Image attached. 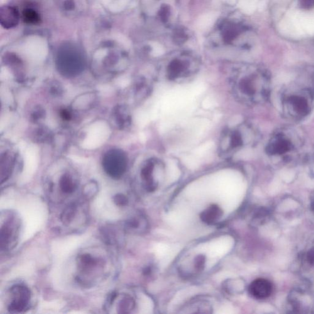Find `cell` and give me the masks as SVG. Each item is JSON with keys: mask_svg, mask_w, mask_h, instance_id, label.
<instances>
[{"mask_svg": "<svg viewBox=\"0 0 314 314\" xmlns=\"http://www.w3.org/2000/svg\"><path fill=\"white\" fill-rule=\"evenodd\" d=\"M300 8L304 10H311L314 8V0H298Z\"/></svg>", "mask_w": 314, "mask_h": 314, "instance_id": "d6986e66", "label": "cell"}, {"mask_svg": "<svg viewBox=\"0 0 314 314\" xmlns=\"http://www.w3.org/2000/svg\"><path fill=\"white\" fill-rule=\"evenodd\" d=\"M303 144L301 134L297 130L281 128L270 136L265 148L266 154L273 161L288 164L297 157Z\"/></svg>", "mask_w": 314, "mask_h": 314, "instance_id": "7a4b0ae2", "label": "cell"}, {"mask_svg": "<svg viewBox=\"0 0 314 314\" xmlns=\"http://www.w3.org/2000/svg\"><path fill=\"white\" fill-rule=\"evenodd\" d=\"M200 62L195 54L187 51L169 54L159 65L160 75L173 82H180L193 76L199 70Z\"/></svg>", "mask_w": 314, "mask_h": 314, "instance_id": "5b68a950", "label": "cell"}, {"mask_svg": "<svg viewBox=\"0 0 314 314\" xmlns=\"http://www.w3.org/2000/svg\"><path fill=\"white\" fill-rule=\"evenodd\" d=\"M75 212V209L74 206H70L66 209L65 211L61 215V221L65 224L70 223L71 221L74 217Z\"/></svg>", "mask_w": 314, "mask_h": 314, "instance_id": "2e32d148", "label": "cell"}, {"mask_svg": "<svg viewBox=\"0 0 314 314\" xmlns=\"http://www.w3.org/2000/svg\"><path fill=\"white\" fill-rule=\"evenodd\" d=\"M19 13L13 7L5 6L2 7L0 12V21L4 29L13 28L19 22Z\"/></svg>", "mask_w": 314, "mask_h": 314, "instance_id": "9c48e42d", "label": "cell"}, {"mask_svg": "<svg viewBox=\"0 0 314 314\" xmlns=\"http://www.w3.org/2000/svg\"><path fill=\"white\" fill-rule=\"evenodd\" d=\"M304 255L305 263L309 267L314 268V245L307 251Z\"/></svg>", "mask_w": 314, "mask_h": 314, "instance_id": "ac0fdd59", "label": "cell"}, {"mask_svg": "<svg viewBox=\"0 0 314 314\" xmlns=\"http://www.w3.org/2000/svg\"><path fill=\"white\" fill-rule=\"evenodd\" d=\"M134 302L132 299L130 298H125V299L121 300L119 304V310L121 311L120 313H128V311L134 308Z\"/></svg>", "mask_w": 314, "mask_h": 314, "instance_id": "5bb4252c", "label": "cell"}, {"mask_svg": "<svg viewBox=\"0 0 314 314\" xmlns=\"http://www.w3.org/2000/svg\"><path fill=\"white\" fill-rule=\"evenodd\" d=\"M222 210L219 206L212 205L206 209L201 215V219L204 222L208 224H214L222 217Z\"/></svg>", "mask_w": 314, "mask_h": 314, "instance_id": "30bf717a", "label": "cell"}, {"mask_svg": "<svg viewBox=\"0 0 314 314\" xmlns=\"http://www.w3.org/2000/svg\"><path fill=\"white\" fill-rule=\"evenodd\" d=\"M257 138V132L251 125H233L222 134L220 150L223 155L232 157L246 147L255 144Z\"/></svg>", "mask_w": 314, "mask_h": 314, "instance_id": "8992f818", "label": "cell"}, {"mask_svg": "<svg viewBox=\"0 0 314 314\" xmlns=\"http://www.w3.org/2000/svg\"><path fill=\"white\" fill-rule=\"evenodd\" d=\"M61 188L65 193L69 194L73 191L74 185L71 179L65 176L61 180Z\"/></svg>", "mask_w": 314, "mask_h": 314, "instance_id": "e0dca14e", "label": "cell"}, {"mask_svg": "<svg viewBox=\"0 0 314 314\" xmlns=\"http://www.w3.org/2000/svg\"><path fill=\"white\" fill-rule=\"evenodd\" d=\"M213 34V45L220 49L239 50L251 47V29L238 19L222 20Z\"/></svg>", "mask_w": 314, "mask_h": 314, "instance_id": "277c9868", "label": "cell"}, {"mask_svg": "<svg viewBox=\"0 0 314 314\" xmlns=\"http://www.w3.org/2000/svg\"><path fill=\"white\" fill-rule=\"evenodd\" d=\"M79 265L82 269H89L97 265V261L89 254H85L79 258Z\"/></svg>", "mask_w": 314, "mask_h": 314, "instance_id": "4fadbf2b", "label": "cell"}, {"mask_svg": "<svg viewBox=\"0 0 314 314\" xmlns=\"http://www.w3.org/2000/svg\"><path fill=\"white\" fill-rule=\"evenodd\" d=\"M273 290L271 282L267 279L259 278L252 282L249 286V291L254 299H265L269 298Z\"/></svg>", "mask_w": 314, "mask_h": 314, "instance_id": "ba28073f", "label": "cell"}, {"mask_svg": "<svg viewBox=\"0 0 314 314\" xmlns=\"http://www.w3.org/2000/svg\"><path fill=\"white\" fill-rule=\"evenodd\" d=\"M12 301L8 306V310L11 313H20L28 308L30 300V292L26 286L16 285L11 289Z\"/></svg>", "mask_w": 314, "mask_h": 314, "instance_id": "52a82bcc", "label": "cell"}, {"mask_svg": "<svg viewBox=\"0 0 314 314\" xmlns=\"http://www.w3.org/2000/svg\"><path fill=\"white\" fill-rule=\"evenodd\" d=\"M23 19L29 24H36L40 21V15L32 9H27L23 13Z\"/></svg>", "mask_w": 314, "mask_h": 314, "instance_id": "7c38bea8", "label": "cell"}, {"mask_svg": "<svg viewBox=\"0 0 314 314\" xmlns=\"http://www.w3.org/2000/svg\"><path fill=\"white\" fill-rule=\"evenodd\" d=\"M114 202L116 203L117 205L124 206L127 203V199L122 194H118L114 198Z\"/></svg>", "mask_w": 314, "mask_h": 314, "instance_id": "ffe728a7", "label": "cell"}, {"mask_svg": "<svg viewBox=\"0 0 314 314\" xmlns=\"http://www.w3.org/2000/svg\"><path fill=\"white\" fill-rule=\"evenodd\" d=\"M14 228L10 223L6 224L2 226L1 230V249L6 248L11 242L13 237Z\"/></svg>", "mask_w": 314, "mask_h": 314, "instance_id": "8fae6325", "label": "cell"}, {"mask_svg": "<svg viewBox=\"0 0 314 314\" xmlns=\"http://www.w3.org/2000/svg\"><path fill=\"white\" fill-rule=\"evenodd\" d=\"M313 77V82H314V72Z\"/></svg>", "mask_w": 314, "mask_h": 314, "instance_id": "603a6c76", "label": "cell"}, {"mask_svg": "<svg viewBox=\"0 0 314 314\" xmlns=\"http://www.w3.org/2000/svg\"><path fill=\"white\" fill-rule=\"evenodd\" d=\"M198 260L196 261V267L198 269H202L204 265L203 256H198Z\"/></svg>", "mask_w": 314, "mask_h": 314, "instance_id": "44dd1931", "label": "cell"}, {"mask_svg": "<svg viewBox=\"0 0 314 314\" xmlns=\"http://www.w3.org/2000/svg\"><path fill=\"white\" fill-rule=\"evenodd\" d=\"M306 162L309 173L314 177V146L307 154Z\"/></svg>", "mask_w": 314, "mask_h": 314, "instance_id": "9a60e30c", "label": "cell"}, {"mask_svg": "<svg viewBox=\"0 0 314 314\" xmlns=\"http://www.w3.org/2000/svg\"><path fill=\"white\" fill-rule=\"evenodd\" d=\"M229 83L237 99L249 106L264 104L271 95V75L267 69L255 64L236 66L229 76Z\"/></svg>", "mask_w": 314, "mask_h": 314, "instance_id": "6da1fadb", "label": "cell"}, {"mask_svg": "<svg viewBox=\"0 0 314 314\" xmlns=\"http://www.w3.org/2000/svg\"><path fill=\"white\" fill-rule=\"evenodd\" d=\"M314 106V92L308 87L293 84L284 90L281 98L283 116L293 121L308 118Z\"/></svg>", "mask_w": 314, "mask_h": 314, "instance_id": "3957f363", "label": "cell"}, {"mask_svg": "<svg viewBox=\"0 0 314 314\" xmlns=\"http://www.w3.org/2000/svg\"><path fill=\"white\" fill-rule=\"evenodd\" d=\"M311 209L312 211H313V212L314 214V196L313 197V198H312L311 203Z\"/></svg>", "mask_w": 314, "mask_h": 314, "instance_id": "7402d4cb", "label": "cell"}]
</instances>
